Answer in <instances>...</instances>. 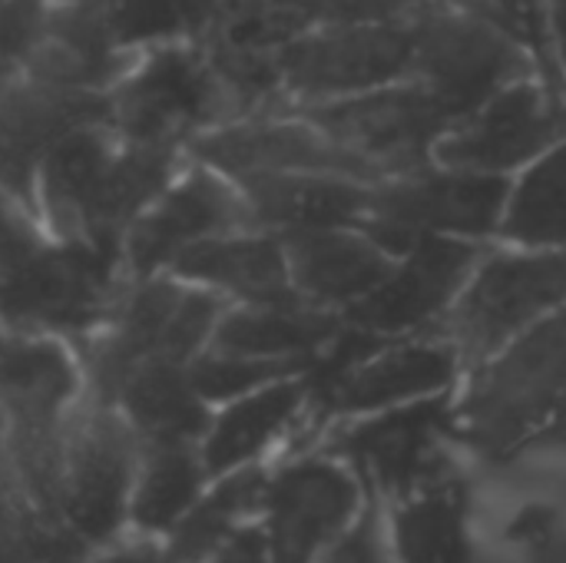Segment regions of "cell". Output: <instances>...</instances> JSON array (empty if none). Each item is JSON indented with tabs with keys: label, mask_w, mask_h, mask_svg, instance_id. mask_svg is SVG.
Here are the masks:
<instances>
[{
	"label": "cell",
	"mask_w": 566,
	"mask_h": 563,
	"mask_svg": "<svg viewBox=\"0 0 566 563\" xmlns=\"http://www.w3.org/2000/svg\"><path fill=\"white\" fill-rule=\"evenodd\" d=\"M186 153L123 139L106 119L60 136L36 166L33 212L46 236L116 246Z\"/></svg>",
	"instance_id": "1"
},
{
	"label": "cell",
	"mask_w": 566,
	"mask_h": 563,
	"mask_svg": "<svg viewBox=\"0 0 566 563\" xmlns=\"http://www.w3.org/2000/svg\"><path fill=\"white\" fill-rule=\"evenodd\" d=\"M454 441L507 461L566 431V309L468 368L451 398Z\"/></svg>",
	"instance_id": "2"
},
{
	"label": "cell",
	"mask_w": 566,
	"mask_h": 563,
	"mask_svg": "<svg viewBox=\"0 0 566 563\" xmlns=\"http://www.w3.org/2000/svg\"><path fill=\"white\" fill-rule=\"evenodd\" d=\"M86 398L76 345L0 322V405L7 411V461L33 508L53 521L60 501L63 431Z\"/></svg>",
	"instance_id": "3"
},
{
	"label": "cell",
	"mask_w": 566,
	"mask_h": 563,
	"mask_svg": "<svg viewBox=\"0 0 566 563\" xmlns=\"http://www.w3.org/2000/svg\"><path fill=\"white\" fill-rule=\"evenodd\" d=\"M461 375L464 362L444 335L381 338L345 325L308 372L312 418L352 421L451 395Z\"/></svg>",
	"instance_id": "4"
},
{
	"label": "cell",
	"mask_w": 566,
	"mask_h": 563,
	"mask_svg": "<svg viewBox=\"0 0 566 563\" xmlns=\"http://www.w3.org/2000/svg\"><path fill=\"white\" fill-rule=\"evenodd\" d=\"M235 116L239 110L206 40L133 53L106 90V123L139 146L186 153L199 133Z\"/></svg>",
	"instance_id": "5"
},
{
	"label": "cell",
	"mask_w": 566,
	"mask_h": 563,
	"mask_svg": "<svg viewBox=\"0 0 566 563\" xmlns=\"http://www.w3.org/2000/svg\"><path fill=\"white\" fill-rule=\"evenodd\" d=\"M226 305V299L169 272L126 282L109 322L76 348L86 395L109 402L119 382L146 362L189 365L212 342Z\"/></svg>",
	"instance_id": "6"
},
{
	"label": "cell",
	"mask_w": 566,
	"mask_h": 563,
	"mask_svg": "<svg viewBox=\"0 0 566 563\" xmlns=\"http://www.w3.org/2000/svg\"><path fill=\"white\" fill-rule=\"evenodd\" d=\"M123 289L126 275L116 246L46 236L0 272V322L80 348L109 322Z\"/></svg>",
	"instance_id": "7"
},
{
	"label": "cell",
	"mask_w": 566,
	"mask_h": 563,
	"mask_svg": "<svg viewBox=\"0 0 566 563\" xmlns=\"http://www.w3.org/2000/svg\"><path fill=\"white\" fill-rule=\"evenodd\" d=\"M560 309H566V249L494 242L438 335L458 348L468 372Z\"/></svg>",
	"instance_id": "8"
},
{
	"label": "cell",
	"mask_w": 566,
	"mask_h": 563,
	"mask_svg": "<svg viewBox=\"0 0 566 563\" xmlns=\"http://www.w3.org/2000/svg\"><path fill=\"white\" fill-rule=\"evenodd\" d=\"M527 76H544L534 50L491 13L471 3H444L415 17L411 80L421 83L454 123L497 90Z\"/></svg>",
	"instance_id": "9"
},
{
	"label": "cell",
	"mask_w": 566,
	"mask_h": 563,
	"mask_svg": "<svg viewBox=\"0 0 566 563\" xmlns=\"http://www.w3.org/2000/svg\"><path fill=\"white\" fill-rule=\"evenodd\" d=\"M514 176L468 173L428 163L371 183L365 229L395 259L424 236L497 242Z\"/></svg>",
	"instance_id": "10"
},
{
	"label": "cell",
	"mask_w": 566,
	"mask_h": 563,
	"mask_svg": "<svg viewBox=\"0 0 566 563\" xmlns=\"http://www.w3.org/2000/svg\"><path fill=\"white\" fill-rule=\"evenodd\" d=\"M143 441L123 411L86 395L63 431L56 518L90 548L109 544L129 521Z\"/></svg>",
	"instance_id": "11"
},
{
	"label": "cell",
	"mask_w": 566,
	"mask_h": 563,
	"mask_svg": "<svg viewBox=\"0 0 566 563\" xmlns=\"http://www.w3.org/2000/svg\"><path fill=\"white\" fill-rule=\"evenodd\" d=\"M355 468L328 448L269 465L255 528L269 563H315L368 501Z\"/></svg>",
	"instance_id": "12"
},
{
	"label": "cell",
	"mask_w": 566,
	"mask_h": 563,
	"mask_svg": "<svg viewBox=\"0 0 566 563\" xmlns=\"http://www.w3.org/2000/svg\"><path fill=\"white\" fill-rule=\"evenodd\" d=\"M272 53L282 106L342 100L411 80L415 20L318 27Z\"/></svg>",
	"instance_id": "13"
},
{
	"label": "cell",
	"mask_w": 566,
	"mask_h": 563,
	"mask_svg": "<svg viewBox=\"0 0 566 563\" xmlns=\"http://www.w3.org/2000/svg\"><path fill=\"white\" fill-rule=\"evenodd\" d=\"M282 110L305 116L385 176L434 163L438 139L454 126V116L415 80Z\"/></svg>",
	"instance_id": "14"
},
{
	"label": "cell",
	"mask_w": 566,
	"mask_h": 563,
	"mask_svg": "<svg viewBox=\"0 0 566 563\" xmlns=\"http://www.w3.org/2000/svg\"><path fill=\"white\" fill-rule=\"evenodd\" d=\"M566 136L564 86L527 76L461 116L434 146V163L468 173L517 176Z\"/></svg>",
	"instance_id": "15"
},
{
	"label": "cell",
	"mask_w": 566,
	"mask_h": 563,
	"mask_svg": "<svg viewBox=\"0 0 566 563\" xmlns=\"http://www.w3.org/2000/svg\"><path fill=\"white\" fill-rule=\"evenodd\" d=\"M252 226L239 186L186 156L179 173L149 199L119 239L126 282L166 272L189 246Z\"/></svg>",
	"instance_id": "16"
},
{
	"label": "cell",
	"mask_w": 566,
	"mask_h": 563,
	"mask_svg": "<svg viewBox=\"0 0 566 563\" xmlns=\"http://www.w3.org/2000/svg\"><path fill=\"white\" fill-rule=\"evenodd\" d=\"M491 246L494 242L454 236L418 239L405 256L395 259L388 279L342 315L345 325L381 338L438 335L444 315Z\"/></svg>",
	"instance_id": "17"
},
{
	"label": "cell",
	"mask_w": 566,
	"mask_h": 563,
	"mask_svg": "<svg viewBox=\"0 0 566 563\" xmlns=\"http://www.w3.org/2000/svg\"><path fill=\"white\" fill-rule=\"evenodd\" d=\"M451 398L454 392L338 421V431L322 448L345 458L378 501L391 498L454 461L448 451L458 445Z\"/></svg>",
	"instance_id": "18"
},
{
	"label": "cell",
	"mask_w": 566,
	"mask_h": 563,
	"mask_svg": "<svg viewBox=\"0 0 566 563\" xmlns=\"http://www.w3.org/2000/svg\"><path fill=\"white\" fill-rule=\"evenodd\" d=\"M186 156L219 169L222 176H242V173H335L358 183H381L388 179L381 169L335 143L328 133H322L315 123L292 110H272V113H252L235 116L229 123H219L206 133H199Z\"/></svg>",
	"instance_id": "19"
},
{
	"label": "cell",
	"mask_w": 566,
	"mask_h": 563,
	"mask_svg": "<svg viewBox=\"0 0 566 563\" xmlns=\"http://www.w3.org/2000/svg\"><path fill=\"white\" fill-rule=\"evenodd\" d=\"M378 504L388 548L398 563L481 561L474 498L454 461Z\"/></svg>",
	"instance_id": "20"
},
{
	"label": "cell",
	"mask_w": 566,
	"mask_h": 563,
	"mask_svg": "<svg viewBox=\"0 0 566 563\" xmlns=\"http://www.w3.org/2000/svg\"><path fill=\"white\" fill-rule=\"evenodd\" d=\"M444 3L468 0H222L209 40L232 50L272 53L318 27L415 20Z\"/></svg>",
	"instance_id": "21"
},
{
	"label": "cell",
	"mask_w": 566,
	"mask_h": 563,
	"mask_svg": "<svg viewBox=\"0 0 566 563\" xmlns=\"http://www.w3.org/2000/svg\"><path fill=\"white\" fill-rule=\"evenodd\" d=\"M282 246L298 299L338 315L371 295L395 269V256L358 226L282 232Z\"/></svg>",
	"instance_id": "22"
},
{
	"label": "cell",
	"mask_w": 566,
	"mask_h": 563,
	"mask_svg": "<svg viewBox=\"0 0 566 563\" xmlns=\"http://www.w3.org/2000/svg\"><path fill=\"white\" fill-rule=\"evenodd\" d=\"M169 275L199 285L229 305H289L302 302L279 232L232 229L189 246L169 269Z\"/></svg>",
	"instance_id": "23"
},
{
	"label": "cell",
	"mask_w": 566,
	"mask_h": 563,
	"mask_svg": "<svg viewBox=\"0 0 566 563\" xmlns=\"http://www.w3.org/2000/svg\"><path fill=\"white\" fill-rule=\"evenodd\" d=\"M312 418V382L292 375L212 408L199 455L209 481L229 471L265 465L272 448L289 441Z\"/></svg>",
	"instance_id": "24"
},
{
	"label": "cell",
	"mask_w": 566,
	"mask_h": 563,
	"mask_svg": "<svg viewBox=\"0 0 566 563\" xmlns=\"http://www.w3.org/2000/svg\"><path fill=\"white\" fill-rule=\"evenodd\" d=\"M255 229L298 232L325 226H361L371 183L335 173H242L232 176Z\"/></svg>",
	"instance_id": "25"
},
{
	"label": "cell",
	"mask_w": 566,
	"mask_h": 563,
	"mask_svg": "<svg viewBox=\"0 0 566 563\" xmlns=\"http://www.w3.org/2000/svg\"><path fill=\"white\" fill-rule=\"evenodd\" d=\"M345 319L328 309L305 302L289 305H226L212 342L206 348L252 355V358H289L318 362V355L342 335Z\"/></svg>",
	"instance_id": "26"
},
{
	"label": "cell",
	"mask_w": 566,
	"mask_h": 563,
	"mask_svg": "<svg viewBox=\"0 0 566 563\" xmlns=\"http://www.w3.org/2000/svg\"><path fill=\"white\" fill-rule=\"evenodd\" d=\"M109 405L123 411L143 445H199L212 405L196 392L189 365L182 362H146L133 368Z\"/></svg>",
	"instance_id": "27"
},
{
	"label": "cell",
	"mask_w": 566,
	"mask_h": 563,
	"mask_svg": "<svg viewBox=\"0 0 566 563\" xmlns=\"http://www.w3.org/2000/svg\"><path fill=\"white\" fill-rule=\"evenodd\" d=\"M269 465H249L212 478L199 501L169 531V554L176 563H209L245 524L255 521Z\"/></svg>",
	"instance_id": "28"
},
{
	"label": "cell",
	"mask_w": 566,
	"mask_h": 563,
	"mask_svg": "<svg viewBox=\"0 0 566 563\" xmlns=\"http://www.w3.org/2000/svg\"><path fill=\"white\" fill-rule=\"evenodd\" d=\"M70 7L90 13L113 50L143 53L163 43L206 40L222 0H93Z\"/></svg>",
	"instance_id": "29"
},
{
	"label": "cell",
	"mask_w": 566,
	"mask_h": 563,
	"mask_svg": "<svg viewBox=\"0 0 566 563\" xmlns=\"http://www.w3.org/2000/svg\"><path fill=\"white\" fill-rule=\"evenodd\" d=\"M199 445H143L129 498V521L143 534H169L206 491Z\"/></svg>",
	"instance_id": "30"
},
{
	"label": "cell",
	"mask_w": 566,
	"mask_h": 563,
	"mask_svg": "<svg viewBox=\"0 0 566 563\" xmlns=\"http://www.w3.org/2000/svg\"><path fill=\"white\" fill-rule=\"evenodd\" d=\"M497 242L566 249V136L511 179Z\"/></svg>",
	"instance_id": "31"
},
{
	"label": "cell",
	"mask_w": 566,
	"mask_h": 563,
	"mask_svg": "<svg viewBox=\"0 0 566 563\" xmlns=\"http://www.w3.org/2000/svg\"><path fill=\"white\" fill-rule=\"evenodd\" d=\"M507 563H566V481L524 498L501 524Z\"/></svg>",
	"instance_id": "32"
},
{
	"label": "cell",
	"mask_w": 566,
	"mask_h": 563,
	"mask_svg": "<svg viewBox=\"0 0 566 563\" xmlns=\"http://www.w3.org/2000/svg\"><path fill=\"white\" fill-rule=\"evenodd\" d=\"M315 362H289V358H252V355H232L219 348H202L189 362V378L196 392L216 408L239 395H249L262 385L305 375Z\"/></svg>",
	"instance_id": "33"
},
{
	"label": "cell",
	"mask_w": 566,
	"mask_h": 563,
	"mask_svg": "<svg viewBox=\"0 0 566 563\" xmlns=\"http://www.w3.org/2000/svg\"><path fill=\"white\" fill-rule=\"evenodd\" d=\"M471 7L491 13L494 20H501L507 30H514L537 56L544 76L557 86H564V76L557 70L554 50H551V33H547V13H544V0H468Z\"/></svg>",
	"instance_id": "34"
},
{
	"label": "cell",
	"mask_w": 566,
	"mask_h": 563,
	"mask_svg": "<svg viewBox=\"0 0 566 563\" xmlns=\"http://www.w3.org/2000/svg\"><path fill=\"white\" fill-rule=\"evenodd\" d=\"M315 563H398L391 548H388L381 504L375 494H368L358 518L338 534V541Z\"/></svg>",
	"instance_id": "35"
},
{
	"label": "cell",
	"mask_w": 566,
	"mask_h": 563,
	"mask_svg": "<svg viewBox=\"0 0 566 563\" xmlns=\"http://www.w3.org/2000/svg\"><path fill=\"white\" fill-rule=\"evenodd\" d=\"M46 239L43 222L30 209L27 199H20L3 179H0V272L20 262L30 249H36Z\"/></svg>",
	"instance_id": "36"
},
{
	"label": "cell",
	"mask_w": 566,
	"mask_h": 563,
	"mask_svg": "<svg viewBox=\"0 0 566 563\" xmlns=\"http://www.w3.org/2000/svg\"><path fill=\"white\" fill-rule=\"evenodd\" d=\"M46 7L27 3V0H0V60L23 63L30 46L40 37Z\"/></svg>",
	"instance_id": "37"
},
{
	"label": "cell",
	"mask_w": 566,
	"mask_h": 563,
	"mask_svg": "<svg viewBox=\"0 0 566 563\" xmlns=\"http://www.w3.org/2000/svg\"><path fill=\"white\" fill-rule=\"evenodd\" d=\"M30 511H36L33 501L27 498L20 478L13 475V468L7 461V455H0V524H13V521L27 518Z\"/></svg>",
	"instance_id": "38"
},
{
	"label": "cell",
	"mask_w": 566,
	"mask_h": 563,
	"mask_svg": "<svg viewBox=\"0 0 566 563\" xmlns=\"http://www.w3.org/2000/svg\"><path fill=\"white\" fill-rule=\"evenodd\" d=\"M209 563H269V554H265V544H262V534H259L255 521L245 524Z\"/></svg>",
	"instance_id": "39"
},
{
	"label": "cell",
	"mask_w": 566,
	"mask_h": 563,
	"mask_svg": "<svg viewBox=\"0 0 566 563\" xmlns=\"http://www.w3.org/2000/svg\"><path fill=\"white\" fill-rule=\"evenodd\" d=\"M544 13H547L551 50H554L557 70L566 83V0H544Z\"/></svg>",
	"instance_id": "40"
},
{
	"label": "cell",
	"mask_w": 566,
	"mask_h": 563,
	"mask_svg": "<svg viewBox=\"0 0 566 563\" xmlns=\"http://www.w3.org/2000/svg\"><path fill=\"white\" fill-rule=\"evenodd\" d=\"M93 563H176L169 551H156L153 544H133V548H119L106 557Z\"/></svg>",
	"instance_id": "41"
},
{
	"label": "cell",
	"mask_w": 566,
	"mask_h": 563,
	"mask_svg": "<svg viewBox=\"0 0 566 563\" xmlns=\"http://www.w3.org/2000/svg\"><path fill=\"white\" fill-rule=\"evenodd\" d=\"M17 73H20V66H17V63L0 60V103H3V96H7V90H10V83L17 80Z\"/></svg>",
	"instance_id": "42"
},
{
	"label": "cell",
	"mask_w": 566,
	"mask_h": 563,
	"mask_svg": "<svg viewBox=\"0 0 566 563\" xmlns=\"http://www.w3.org/2000/svg\"><path fill=\"white\" fill-rule=\"evenodd\" d=\"M7 431H10V425H7V411L0 405V455H7Z\"/></svg>",
	"instance_id": "43"
},
{
	"label": "cell",
	"mask_w": 566,
	"mask_h": 563,
	"mask_svg": "<svg viewBox=\"0 0 566 563\" xmlns=\"http://www.w3.org/2000/svg\"><path fill=\"white\" fill-rule=\"evenodd\" d=\"M70 3H93V0H46V7H70Z\"/></svg>",
	"instance_id": "44"
},
{
	"label": "cell",
	"mask_w": 566,
	"mask_h": 563,
	"mask_svg": "<svg viewBox=\"0 0 566 563\" xmlns=\"http://www.w3.org/2000/svg\"><path fill=\"white\" fill-rule=\"evenodd\" d=\"M27 3H36V7H46V0H27Z\"/></svg>",
	"instance_id": "45"
},
{
	"label": "cell",
	"mask_w": 566,
	"mask_h": 563,
	"mask_svg": "<svg viewBox=\"0 0 566 563\" xmlns=\"http://www.w3.org/2000/svg\"><path fill=\"white\" fill-rule=\"evenodd\" d=\"M564 100H566V90H564Z\"/></svg>",
	"instance_id": "46"
}]
</instances>
